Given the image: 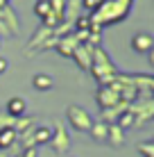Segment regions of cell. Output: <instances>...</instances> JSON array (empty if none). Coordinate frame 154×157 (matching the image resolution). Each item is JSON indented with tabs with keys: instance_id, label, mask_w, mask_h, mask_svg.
<instances>
[{
	"instance_id": "6da1fadb",
	"label": "cell",
	"mask_w": 154,
	"mask_h": 157,
	"mask_svg": "<svg viewBox=\"0 0 154 157\" xmlns=\"http://www.w3.org/2000/svg\"><path fill=\"white\" fill-rule=\"evenodd\" d=\"M66 118L70 121L73 130H77V132H88V130H91V123H93L91 114H88L86 109H82L79 105H70L66 109Z\"/></svg>"
},
{
	"instance_id": "9c48e42d",
	"label": "cell",
	"mask_w": 154,
	"mask_h": 157,
	"mask_svg": "<svg viewBox=\"0 0 154 157\" xmlns=\"http://www.w3.org/2000/svg\"><path fill=\"white\" fill-rule=\"evenodd\" d=\"M32 86H34L36 91H48L55 86V80H52V75H45V73H39L32 78Z\"/></svg>"
},
{
	"instance_id": "7c38bea8",
	"label": "cell",
	"mask_w": 154,
	"mask_h": 157,
	"mask_svg": "<svg viewBox=\"0 0 154 157\" xmlns=\"http://www.w3.org/2000/svg\"><path fill=\"white\" fill-rule=\"evenodd\" d=\"M7 68H9V62H7L5 57H0V75H2L5 71H7Z\"/></svg>"
},
{
	"instance_id": "4fadbf2b",
	"label": "cell",
	"mask_w": 154,
	"mask_h": 157,
	"mask_svg": "<svg viewBox=\"0 0 154 157\" xmlns=\"http://www.w3.org/2000/svg\"><path fill=\"white\" fill-rule=\"evenodd\" d=\"M0 157H5V155H0Z\"/></svg>"
},
{
	"instance_id": "8992f818",
	"label": "cell",
	"mask_w": 154,
	"mask_h": 157,
	"mask_svg": "<svg viewBox=\"0 0 154 157\" xmlns=\"http://www.w3.org/2000/svg\"><path fill=\"white\" fill-rule=\"evenodd\" d=\"M32 141H34V146H43V144H50L52 141V128L48 125H41L36 130H32Z\"/></svg>"
},
{
	"instance_id": "30bf717a",
	"label": "cell",
	"mask_w": 154,
	"mask_h": 157,
	"mask_svg": "<svg viewBox=\"0 0 154 157\" xmlns=\"http://www.w3.org/2000/svg\"><path fill=\"white\" fill-rule=\"evenodd\" d=\"M116 125H118L120 130H127L134 125V114L131 112H125V114H120L118 118H116Z\"/></svg>"
},
{
	"instance_id": "5b68a950",
	"label": "cell",
	"mask_w": 154,
	"mask_h": 157,
	"mask_svg": "<svg viewBox=\"0 0 154 157\" xmlns=\"http://www.w3.org/2000/svg\"><path fill=\"white\" fill-rule=\"evenodd\" d=\"M16 141H18V132H16L12 125L0 128V150H7L9 146H14Z\"/></svg>"
},
{
	"instance_id": "ba28073f",
	"label": "cell",
	"mask_w": 154,
	"mask_h": 157,
	"mask_svg": "<svg viewBox=\"0 0 154 157\" xmlns=\"http://www.w3.org/2000/svg\"><path fill=\"white\" fill-rule=\"evenodd\" d=\"M107 128H109V123H104V121H93L91 123V139L93 141H107Z\"/></svg>"
},
{
	"instance_id": "8fae6325",
	"label": "cell",
	"mask_w": 154,
	"mask_h": 157,
	"mask_svg": "<svg viewBox=\"0 0 154 157\" xmlns=\"http://www.w3.org/2000/svg\"><path fill=\"white\" fill-rule=\"evenodd\" d=\"M136 150L143 155V157H154V141H143L136 146Z\"/></svg>"
},
{
	"instance_id": "7a4b0ae2",
	"label": "cell",
	"mask_w": 154,
	"mask_h": 157,
	"mask_svg": "<svg viewBox=\"0 0 154 157\" xmlns=\"http://www.w3.org/2000/svg\"><path fill=\"white\" fill-rule=\"evenodd\" d=\"M52 148L57 150V153H66L68 148H70V132L66 130V125H63V121H59L57 118L55 121V130H52Z\"/></svg>"
},
{
	"instance_id": "277c9868",
	"label": "cell",
	"mask_w": 154,
	"mask_h": 157,
	"mask_svg": "<svg viewBox=\"0 0 154 157\" xmlns=\"http://www.w3.org/2000/svg\"><path fill=\"white\" fill-rule=\"evenodd\" d=\"M152 46H154V39L147 32H138V34L131 36V50L134 52H152Z\"/></svg>"
},
{
	"instance_id": "52a82bcc",
	"label": "cell",
	"mask_w": 154,
	"mask_h": 157,
	"mask_svg": "<svg viewBox=\"0 0 154 157\" xmlns=\"http://www.w3.org/2000/svg\"><path fill=\"white\" fill-rule=\"evenodd\" d=\"M107 141L113 146V148L123 146V144H125V130H120L116 123H111V125L107 128Z\"/></svg>"
},
{
	"instance_id": "3957f363",
	"label": "cell",
	"mask_w": 154,
	"mask_h": 157,
	"mask_svg": "<svg viewBox=\"0 0 154 157\" xmlns=\"http://www.w3.org/2000/svg\"><path fill=\"white\" fill-rule=\"evenodd\" d=\"M5 109H7L9 118H20V116H25V112H27V102H25V98H20V96H14V98L7 100Z\"/></svg>"
}]
</instances>
